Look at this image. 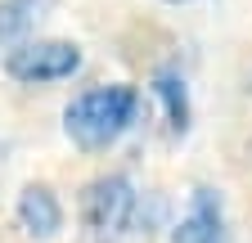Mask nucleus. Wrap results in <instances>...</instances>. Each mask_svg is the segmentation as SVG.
<instances>
[{
	"mask_svg": "<svg viewBox=\"0 0 252 243\" xmlns=\"http://www.w3.org/2000/svg\"><path fill=\"white\" fill-rule=\"evenodd\" d=\"M171 243H230L225 234V207H220L216 189H194V203L180 216V225L171 230Z\"/></svg>",
	"mask_w": 252,
	"mask_h": 243,
	"instance_id": "4",
	"label": "nucleus"
},
{
	"mask_svg": "<svg viewBox=\"0 0 252 243\" xmlns=\"http://www.w3.org/2000/svg\"><path fill=\"white\" fill-rule=\"evenodd\" d=\"M5 72L23 86L68 81L72 72H81V45H72V41H18L5 54Z\"/></svg>",
	"mask_w": 252,
	"mask_h": 243,
	"instance_id": "3",
	"label": "nucleus"
},
{
	"mask_svg": "<svg viewBox=\"0 0 252 243\" xmlns=\"http://www.w3.org/2000/svg\"><path fill=\"white\" fill-rule=\"evenodd\" d=\"M171 5H180V0H171Z\"/></svg>",
	"mask_w": 252,
	"mask_h": 243,
	"instance_id": "8",
	"label": "nucleus"
},
{
	"mask_svg": "<svg viewBox=\"0 0 252 243\" xmlns=\"http://www.w3.org/2000/svg\"><path fill=\"white\" fill-rule=\"evenodd\" d=\"M54 0H0V45H18L50 14Z\"/></svg>",
	"mask_w": 252,
	"mask_h": 243,
	"instance_id": "6",
	"label": "nucleus"
},
{
	"mask_svg": "<svg viewBox=\"0 0 252 243\" xmlns=\"http://www.w3.org/2000/svg\"><path fill=\"white\" fill-rule=\"evenodd\" d=\"M153 95L167 108V126L176 135H185L189 131V90H185V77L180 72H158L153 77Z\"/></svg>",
	"mask_w": 252,
	"mask_h": 243,
	"instance_id": "7",
	"label": "nucleus"
},
{
	"mask_svg": "<svg viewBox=\"0 0 252 243\" xmlns=\"http://www.w3.org/2000/svg\"><path fill=\"white\" fill-rule=\"evenodd\" d=\"M18 225L36 239H50L63 230V203L54 198L50 185H27L18 194Z\"/></svg>",
	"mask_w": 252,
	"mask_h": 243,
	"instance_id": "5",
	"label": "nucleus"
},
{
	"mask_svg": "<svg viewBox=\"0 0 252 243\" xmlns=\"http://www.w3.org/2000/svg\"><path fill=\"white\" fill-rule=\"evenodd\" d=\"M140 113V95L135 86H94L86 95H77L68 108H63V131L77 149H108L117 144L126 131H131V122Z\"/></svg>",
	"mask_w": 252,
	"mask_h": 243,
	"instance_id": "1",
	"label": "nucleus"
},
{
	"mask_svg": "<svg viewBox=\"0 0 252 243\" xmlns=\"http://www.w3.org/2000/svg\"><path fill=\"white\" fill-rule=\"evenodd\" d=\"M135 207H140V194L126 176H99L86 185V198H81V216H86V230L108 243L117 234H126L135 225Z\"/></svg>",
	"mask_w": 252,
	"mask_h": 243,
	"instance_id": "2",
	"label": "nucleus"
}]
</instances>
